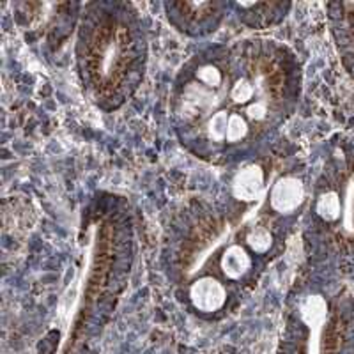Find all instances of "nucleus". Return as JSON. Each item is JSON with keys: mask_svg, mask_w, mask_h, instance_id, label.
Returning a JSON list of instances; mask_svg holds the SVG:
<instances>
[{"mask_svg": "<svg viewBox=\"0 0 354 354\" xmlns=\"http://www.w3.org/2000/svg\"><path fill=\"white\" fill-rule=\"evenodd\" d=\"M261 158L238 163L225 198L198 202L172 227L170 270L179 273L198 312L223 308L229 286L264 270L305 213L310 194L305 177L298 169Z\"/></svg>", "mask_w": 354, "mask_h": 354, "instance_id": "obj_2", "label": "nucleus"}, {"mask_svg": "<svg viewBox=\"0 0 354 354\" xmlns=\"http://www.w3.org/2000/svg\"><path fill=\"white\" fill-rule=\"evenodd\" d=\"M303 227L310 257L333 270H354V137L331 144L322 158Z\"/></svg>", "mask_w": 354, "mask_h": 354, "instance_id": "obj_4", "label": "nucleus"}, {"mask_svg": "<svg viewBox=\"0 0 354 354\" xmlns=\"http://www.w3.org/2000/svg\"><path fill=\"white\" fill-rule=\"evenodd\" d=\"M230 9H232L230 2H218V0L211 2L179 0V2L163 4L169 24L177 32L189 37H205L216 32Z\"/></svg>", "mask_w": 354, "mask_h": 354, "instance_id": "obj_5", "label": "nucleus"}, {"mask_svg": "<svg viewBox=\"0 0 354 354\" xmlns=\"http://www.w3.org/2000/svg\"><path fill=\"white\" fill-rule=\"evenodd\" d=\"M301 66L289 46L246 37L205 46L177 71L170 121L179 144L214 165L262 154L298 106Z\"/></svg>", "mask_w": 354, "mask_h": 354, "instance_id": "obj_1", "label": "nucleus"}, {"mask_svg": "<svg viewBox=\"0 0 354 354\" xmlns=\"http://www.w3.org/2000/svg\"><path fill=\"white\" fill-rule=\"evenodd\" d=\"M326 11L338 59L354 80V2H330Z\"/></svg>", "mask_w": 354, "mask_h": 354, "instance_id": "obj_6", "label": "nucleus"}, {"mask_svg": "<svg viewBox=\"0 0 354 354\" xmlns=\"http://www.w3.org/2000/svg\"><path fill=\"white\" fill-rule=\"evenodd\" d=\"M232 9L238 12L243 25L255 30H264L278 25L289 12V2H236Z\"/></svg>", "mask_w": 354, "mask_h": 354, "instance_id": "obj_7", "label": "nucleus"}, {"mask_svg": "<svg viewBox=\"0 0 354 354\" xmlns=\"http://www.w3.org/2000/svg\"><path fill=\"white\" fill-rule=\"evenodd\" d=\"M75 59L80 84L91 103L115 112L135 96L149 61L147 30L128 2H88L78 15Z\"/></svg>", "mask_w": 354, "mask_h": 354, "instance_id": "obj_3", "label": "nucleus"}]
</instances>
